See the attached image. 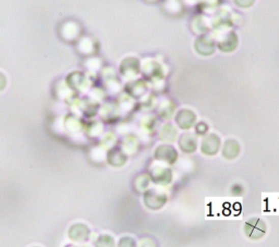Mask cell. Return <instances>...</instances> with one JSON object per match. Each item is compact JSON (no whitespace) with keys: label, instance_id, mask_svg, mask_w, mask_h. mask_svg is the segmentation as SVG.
Returning a JSON list of instances; mask_svg holds the SVG:
<instances>
[{"label":"cell","instance_id":"7a4b0ae2","mask_svg":"<svg viewBox=\"0 0 279 247\" xmlns=\"http://www.w3.org/2000/svg\"><path fill=\"white\" fill-rule=\"evenodd\" d=\"M97 247H113V241L109 236H103L97 242Z\"/></svg>","mask_w":279,"mask_h":247},{"label":"cell","instance_id":"6da1fadb","mask_svg":"<svg viewBox=\"0 0 279 247\" xmlns=\"http://www.w3.org/2000/svg\"><path fill=\"white\" fill-rule=\"evenodd\" d=\"M69 234H70V236H71V238H73V240L82 241V240H85V238H87V236L89 234V230L84 226L77 225V226L72 227V229L70 230Z\"/></svg>","mask_w":279,"mask_h":247}]
</instances>
